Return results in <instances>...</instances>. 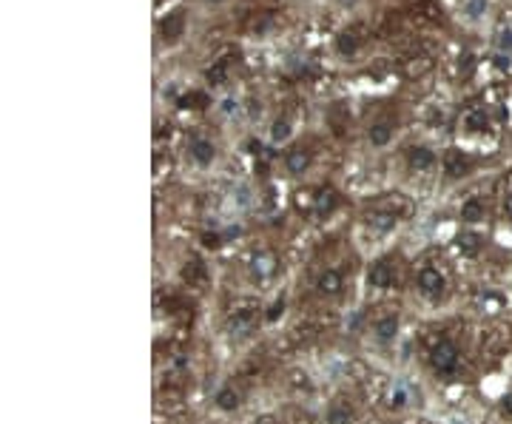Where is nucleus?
<instances>
[{
  "label": "nucleus",
  "mask_w": 512,
  "mask_h": 424,
  "mask_svg": "<svg viewBox=\"0 0 512 424\" xmlns=\"http://www.w3.org/2000/svg\"><path fill=\"white\" fill-rule=\"evenodd\" d=\"M444 171H447L453 180H458V177H464V174L469 171V160H467L461 151H450V154L444 157Z\"/></svg>",
  "instance_id": "9b49d317"
},
{
  "label": "nucleus",
  "mask_w": 512,
  "mask_h": 424,
  "mask_svg": "<svg viewBox=\"0 0 512 424\" xmlns=\"http://www.w3.org/2000/svg\"><path fill=\"white\" fill-rule=\"evenodd\" d=\"M484 9H487V0H467V6H464L469 20H478L484 15Z\"/></svg>",
  "instance_id": "393cba45"
},
{
  "label": "nucleus",
  "mask_w": 512,
  "mask_h": 424,
  "mask_svg": "<svg viewBox=\"0 0 512 424\" xmlns=\"http://www.w3.org/2000/svg\"><path fill=\"white\" fill-rule=\"evenodd\" d=\"M455 245H458V250L464 253V257H476V253L484 248V239L478 234H473V231H464V234H458Z\"/></svg>",
  "instance_id": "ddd939ff"
},
{
  "label": "nucleus",
  "mask_w": 512,
  "mask_h": 424,
  "mask_svg": "<svg viewBox=\"0 0 512 424\" xmlns=\"http://www.w3.org/2000/svg\"><path fill=\"white\" fill-rule=\"evenodd\" d=\"M461 220L464 222H481L484 220V202L478 197H469L464 205H461Z\"/></svg>",
  "instance_id": "2eb2a0df"
},
{
  "label": "nucleus",
  "mask_w": 512,
  "mask_h": 424,
  "mask_svg": "<svg viewBox=\"0 0 512 424\" xmlns=\"http://www.w3.org/2000/svg\"><path fill=\"white\" fill-rule=\"evenodd\" d=\"M336 49H339V55H353L356 52V37L353 34H339V40H336Z\"/></svg>",
  "instance_id": "b1692460"
},
{
  "label": "nucleus",
  "mask_w": 512,
  "mask_h": 424,
  "mask_svg": "<svg viewBox=\"0 0 512 424\" xmlns=\"http://www.w3.org/2000/svg\"><path fill=\"white\" fill-rule=\"evenodd\" d=\"M213 3H220V0H213Z\"/></svg>",
  "instance_id": "72a5a7b5"
},
{
  "label": "nucleus",
  "mask_w": 512,
  "mask_h": 424,
  "mask_svg": "<svg viewBox=\"0 0 512 424\" xmlns=\"http://www.w3.org/2000/svg\"><path fill=\"white\" fill-rule=\"evenodd\" d=\"M393 282H396V268L390 265V262H376V265H370V271H367V285L370 288H378V290H387V288H393Z\"/></svg>",
  "instance_id": "7ed1b4c3"
},
{
  "label": "nucleus",
  "mask_w": 512,
  "mask_h": 424,
  "mask_svg": "<svg viewBox=\"0 0 512 424\" xmlns=\"http://www.w3.org/2000/svg\"><path fill=\"white\" fill-rule=\"evenodd\" d=\"M495 66H498V69H509V66H512L509 55H501V52H498V55H495Z\"/></svg>",
  "instance_id": "c756f323"
},
{
  "label": "nucleus",
  "mask_w": 512,
  "mask_h": 424,
  "mask_svg": "<svg viewBox=\"0 0 512 424\" xmlns=\"http://www.w3.org/2000/svg\"><path fill=\"white\" fill-rule=\"evenodd\" d=\"M256 327V313L253 311H239L231 319V336H248Z\"/></svg>",
  "instance_id": "f8f14e48"
},
{
  "label": "nucleus",
  "mask_w": 512,
  "mask_h": 424,
  "mask_svg": "<svg viewBox=\"0 0 512 424\" xmlns=\"http://www.w3.org/2000/svg\"><path fill=\"white\" fill-rule=\"evenodd\" d=\"M290 137V122L287 120H276L273 125H271V140L279 146V143H285Z\"/></svg>",
  "instance_id": "4be33fe9"
},
{
  "label": "nucleus",
  "mask_w": 512,
  "mask_h": 424,
  "mask_svg": "<svg viewBox=\"0 0 512 424\" xmlns=\"http://www.w3.org/2000/svg\"><path fill=\"white\" fill-rule=\"evenodd\" d=\"M407 160H410V165L415 168V171H427V168L436 162V154L430 148H424V146H415V148H410Z\"/></svg>",
  "instance_id": "4468645a"
},
{
  "label": "nucleus",
  "mask_w": 512,
  "mask_h": 424,
  "mask_svg": "<svg viewBox=\"0 0 512 424\" xmlns=\"http://www.w3.org/2000/svg\"><path fill=\"white\" fill-rule=\"evenodd\" d=\"M367 225H370V231H376V234H390V231L399 225V217L390 214V211H373V214L367 217Z\"/></svg>",
  "instance_id": "9d476101"
},
{
  "label": "nucleus",
  "mask_w": 512,
  "mask_h": 424,
  "mask_svg": "<svg viewBox=\"0 0 512 424\" xmlns=\"http://www.w3.org/2000/svg\"><path fill=\"white\" fill-rule=\"evenodd\" d=\"M336 202H339V197H336L333 191H322V194L316 197V214H319V217H327L330 211L336 208Z\"/></svg>",
  "instance_id": "412c9836"
},
{
  "label": "nucleus",
  "mask_w": 512,
  "mask_h": 424,
  "mask_svg": "<svg viewBox=\"0 0 512 424\" xmlns=\"http://www.w3.org/2000/svg\"><path fill=\"white\" fill-rule=\"evenodd\" d=\"M447 290V279L441 276L439 268H421L418 271V293L430 302H441Z\"/></svg>",
  "instance_id": "f03ea898"
},
{
  "label": "nucleus",
  "mask_w": 512,
  "mask_h": 424,
  "mask_svg": "<svg viewBox=\"0 0 512 424\" xmlns=\"http://www.w3.org/2000/svg\"><path fill=\"white\" fill-rule=\"evenodd\" d=\"M282 313H285V302L279 299V302H273V305H271V311L265 313V319H268V322H276Z\"/></svg>",
  "instance_id": "cd10ccee"
},
{
  "label": "nucleus",
  "mask_w": 512,
  "mask_h": 424,
  "mask_svg": "<svg viewBox=\"0 0 512 424\" xmlns=\"http://www.w3.org/2000/svg\"><path fill=\"white\" fill-rule=\"evenodd\" d=\"M464 125L469 132H487V125H490V120H487V114H484V108H473L467 114V120H464Z\"/></svg>",
  "instance_id": "6ab92c4d"
},
{
  "label": "nucleus",
  "mask_w": 512,
  "mask_h": 424,
  "mask_svg": "<svg viewBox=\"0 0 512 424\" xmlns=\"http://www.w3.org/2000/svg\"><path fill=\"white\" fill-rule=\"evenodd\" d=\"M308 165H311V151H305V148H290L285 154V168L293 177H302L308 171Z\"/></svg>",
  "instance_id": "6e6552de"
},
{
  "label": "nucleus",
  "mask_w": 512,
  "mask_h": 424,
  "mask_svg": "<svg viewBox=\"0 0 512 424\" xmlns=\"http://www.w3.org/2000/svg\"><path fill=\"white\" fill-rule=\"evenodd\" d=\"M222 77H225V63H220V66L208 69V80L213 83V86H220V83H222Z\"/></svg>",
  "instance_id": "a878e982"
},
{
  "label": "nucleus",
  "mask_w": 512,
  "mask_h": 424,
  "mask_svg": "<svg viewBox=\"0 0 512 424\" xmlns=\"http://www.w3.org/2000/svg\"><path fill=\"white\" fill-rule=\"evenodd\" d=\"M253 424H273V418H271V416H259V418H256Z\"/></svg>",
  "instance_id": "473e14b6"
},
{
  "label": "nucleus",
  "mask_w": 512,
  "mask_h": 424,
  "mask_svg": "<svg viewBox=\"0 0 512 424\" xmlns=\"http://www.w3.org/2000/svg\"><path fill=\"white\" fill-rule=\"evenodd\" d=\"M276 268H279V262H276L273 253H256L250 260V274L256 279H271L276 274Z\"/></svg>",
  "instance_id": "423d86ee"
},
{
  "label": "nucleus",
  "mask_w": 512,
  "mask_h": 424,
  "mask_svg": "<svg viewBox=\"0 0 512 424\" xmlns=\"http://www.w3.org/2000/svg\"><path fill=\"white\" fill-rule=\"evenodd\" d=\"M393 140V125L390 122H376L370 129V143L373 146H387Z\"/></svg>",
  "instance_id": "f3484780"
},
{
  "label": "nucleus",
  "mask_w": 512,
  "mask_h": 424,
  "mask_svg": "<svg viewBox=\"0 0 512 424\" xmlns=\"http://www.w3.org/2000/svg\"><path fill=\"white\" fill-rule=\"evenodd\" d=\"M504 211H506V217L512 220V197H506V202H504Z\"/></svg>",
  "instance_id": "2f4dec72"
},
{
  "label": "nucleus",
  "mask_w": 512,
  "mask_h": 424,
  "mask_svg": "<svg viewBox=\"0 0 512 424\" xmlns=\"http://www.w3.org/2000/svg\"><path fill=\"white\" fill-rule=\"evenodd\" d=\"M387 399H390L387 404H390L393 410H401V407H404V404L410 402V385H404V381H396V385H393V390H390V396H387Z\"/></svg>",
  "instance_id": "a211bd4d"
},
{
  "label": "nucleus",
  "mask_w": 512,
  "mask_h": 424,
  "mask_svg": "<svg viewBox=\"0 0 512 424\" xmlns=\"http://www.w3.org/2000/svg\"><path fill=\"white\" fill-rule=\"evenodd\" d=\"M213 402H217V407H220L222 413H234V410L239 407V393H236L234 388H222L217 396H213Z\"/></svg>",
  "instance_id": "dca6fc26"
},
{
  "label": "nucleus",
  "mask_w": 512,
  "mask_h": 424,
  "mask_svg": "<svg viewBox=\"0 0 512 424\" xmlns=\"http://www.w3.org/2000/svg\"><path fill=\"white\" fill-rule=\"evenodd\" d=\"M504 413L512 416V393H506V399H504Z\"/></svg>",
  "instance_id": "7c9ffc66"
},
{
  "label": "nucleus",
  "mask_w": 512,
  "mask_h": 424,
  "mask_svg": "<svg viewBox=\"0 0 512 424\" xmlns=\"http://www.w3.org/2000/svg\"><path fill=\"white\" fill-rule=\"evenodd\" d=\"M430 365L439 376H453L458 370V348L450 342V339H441L430 353Z\"/></svg>",
  "instance_id": "f257e3e1"
},
{
  "label": "nucleus",
  "mask_w": 512,
  "mask_h": 424,
  "mask_svg": "<svg viewBox=\"0 0 512 424\" xmlns=\"http://www.w3.org/2000/svg\"><path fill=\"white\" fill-rule=\"evenodd\" d=\"M202 245L211 248V250H217V248L222 245V236H220V234H205V236H202Z\"/></svg>",
  "instance_id": "c85d7f7f"
},
{
  "label": "nucleus",
  "mask_w": 512,
  "mask_h": 424,
  "mask_svg": "<svg viewBox=\"0 0 512 424\" xmlns=\"http://www.w3.org/2000/svg\"><path fill=\"white\" fill-rule=\"evenodd\" d=\"M498 52L501 55H512V26H501L498 29Z\"/></svg>",
  "instance_id": "5701e85b"
},
{
  "label": "nucleus",
  "mask_w": 512,
  "mask_h": 424,
  "mask_svg": "<svg viewBox=\"0 0 512 424\" xmlns=\"http://www.w3.org/2000/svg\"><path fill=\"white\" fill-rule=\"evenodd\" d=\"M220 108H222V114H225V117H236V114H239V103H236L234 97H225Z\"/></svg>",
  "instance_id": "bb28decb"
},
{
  "label": "nucleus",
  "mask_w": 512,
  "mask_h": 424,
  "mask_svg": "<svg viewBox=\"0 0 512 424\" xmlns=\"http://www.w3.org/2000/svg\"><path fill=\"white\" fill-rule=\"evenodd\" d=\"M183 29H185V12H171L165 20H162V37L168 40V43H174V40L183 37Z\"/></svg>",
  "instance_id": "1a4fd4ad"
},
{
  "label": "nucleus",
  "mask_w": 512,
  "mask_h": 424,
  "mask_svg": "<svg viewBox=\"0 0 512 424\" xmlns=\"http://www.w3.org/2000/svg\"><path fill=\"white\" fill-rule=\"evenodd\" d=\"M188 151H191L194 162L202 165V168H208L213 162V157H217V148H213V143L205 140V137H191L188 140Z\"/></svg>",
  "instance_id": "39448f33"
},
{
  "label": "nucleus",
  "mask_w": 512,
  "mask_h": 424,
  "mask_svg": "<svg viewBox=\"0 0 512 424\" xmlns=\"http://www.w3.org/2000/svg\"><path fill=\"white\" fill-rule=\"evenodd\" d=\"M327 421H330V424H350V421H353V413H350L348 404H333V407L327 410Z\"/></svg>",
  "instance_id": "aec40b11"
},
{
  "label": "nucleus",
  "mask_w": 512,
  "mask_h": 424,
  "mask_svg": "<svg viewBox=\"0 0 512 424\" xmlns=\"http://www.w3.org/2000/svg\"><path fill=\"white\" fill-rule=\"evenodd\" d=\"M316 288H319V293H322V296H339V293H341V288H345V279H341V274H339V271L327 268V271H322V274H319Z\"/></svg>",
  "instance_id": "0eeeda50"
},
{
  "label": "nucleus",
  "mask_w": 512,
  "mask_h": 424,
  "mask_svg": "<svg viewBox=\"0 0 512 424\" xmlns=\"http://www.w3.org/2000/svg\"><path fill=\"white\" fill-rule=\"evenodd\" d=\"M396 333H399V316H396V313H387V316L376 319L373 336H376L378 345H393V342H396Z\"/></svg>",
  "instance_id": "20e7f679"
}]
</instances>
